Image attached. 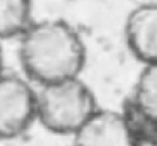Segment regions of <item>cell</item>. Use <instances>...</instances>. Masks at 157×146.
Here are the masks:
<instances>
[{"mask_svg":"<svg viewBox=\"0 0 157 146\" xmlns=\"http://www.w3.org/2000/svg\"><path fill=\"white\" fill-rule=\"evenodd\" d=\"M22 75L36 86L82 77L88 60L83 36L63 18L33 20L18 38Z\"/></svg>","mask_w":157,"mask_h":146,"instance_id":"1","label":"cell"},{"mask_svg":"<svg viewBox=\"0 0 157 146\" xmlns=\"http://www.w3.org/2000/svg\"><path fill=\"white\" fill-rule=\"evenodd\" d=\"M100 107L82 77L36 86V122L60 136H72Z\"/></svg>","mask_w":157,"mask_h":146,"instance_id":"2","label":"cell"},{"mask_svg":"<svg viewBox=\"0 0 157 146\" xmlns=\"http://www.w3.org/2000/svg\"><path fill=\"white\" fill-rule=\"evenodd\" d=\"M36 122V85L22 74H0V140L25 135Z\"/></svg>","mask_w":157,"mask_h":146,"instance_id":"3","label":"cell"},{"mask_svg":"<svg viewBox=\"0 0 157 146\" xmlns=\"http://www.w3.org/2000/svg\"><path fill=\"white\" fill-rule=\"evenodd\" d=\"M122 111L143 146H157V63L142 66Z\"/></svg>","mask_w":157,"mask_h":146,"instance_id":"4","label":"cell"},{"mask_svg":"<svg viewBox=\"0 0 157 146\" xmlns=\"http://www.w3.org/2000/svg\"><path fill=\"white\" fill-rule=\"evenodd\" d=\"M71 138L72 146H143L124 111L103 107Z\"/></svg>","mask_w":157,"mask_h":146,"instance_id":"5","label":"cell"},{"mask_svg":"<svg viewBox=\"0 0 157 146\" xmlns=\"http://www.w3.org/2000/svg\"><path fill=\"white\" fill-rule=\"evenodd\" d=\"M124 39L128 50L142 66L157 63V2L140 3L128 13Z\"/></svg>","mask_w":157,"mask_h":146,"instance_id":"6","label":"cell"},{"mask_svg":"<svg viewBox=\"0 0 157 146\" xmlns=\"http://www.w3.org/2000/svg\"><path fill=\"white\" fill-rule=\"evenodd\" d=\"M33 20V0H0V42L18 39Z\"/></svg>","mask_w":157,"mask_h":146,"instance_id":"7","label":"cell"},{"mask_svg":"<svg viewBox=\"0 0 157 146\" xmlns=\"http://www.w3.org/2000/svg\"><path fill=\"white\" fill-rule=\"evenodd\" d=\"M4 72V57H3V49H2V42H0V74Z\"/></svg>","mask_w":157,"mask_h":146,"instance_id":"8","label":"cell"}]
</instances>
